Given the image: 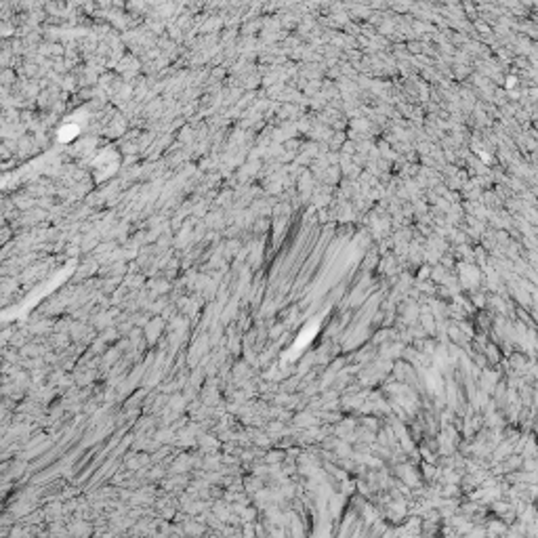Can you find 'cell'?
<instances>
[{"label":"cell","instance_id":"obj_1","mask_svg":"<svg viewBox=\"0 0 538 538\" xmlns=\"http://www.w3.org/2000/svg\"><path fill=\"white\" fill-rule=\"evenodd\" d=\"M315 332H317V322H311V324L307 326L305 330L299 334V338H296V343H294V345H292V349H290V355H288V357L292 360V357L299 355V351H301L303 347H307V345L311 343V338H313V334H315Z\"/></svg>","mask_w":538,"mask_h":538}]
</instances>
